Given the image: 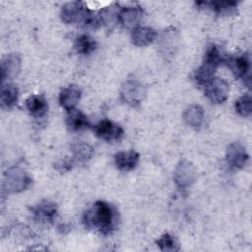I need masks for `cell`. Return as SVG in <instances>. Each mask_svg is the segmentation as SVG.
<instances>
[{"label": "cell", "mask_w": 252, "mask_h": 252, "mask_svg": "<svg viewBox=\"0 0 252 252\" xmlns=\"http://www.w3.org/2000/svg\"><path fill=\"white\" fill-rule=\"evenodd\" d=\"M204 118V109L199 104H190L183 112L184 122L192 128H199L203 124Z\"/></svg>", "instance_id": "18"}, {"label": "cell", "mask_w": 252, "mask_h": 252, "mask_svg": "<svg viewBox=\"0 0 252 252\" xmlns=\"http://www.w3.org/2000/svg\"><path fill=\"white\" fill-rule=\"evenodd\" d=\"M146 94V87L137 80L125 81L120 89L121 99L131 106L139 105L144 100Z\"/></svg>", "instance_id": "4"}, {"label": "cell", "mask_w": 252, "mask_h": 252, "mask_svg": "<svg viewBox=\"0 0 252 252\" xmlns=\"http://www.w3.org/2000/svg\"><path fill=\"white\" fill-rule=\"evenodd\" d=\"M224 63H226L233 76L238 79L244 78L250 69L249 57L246 54L226 57Z\"/></svg>", "instance_id": "14"}, {"label": "cell", "mask_w": 252, "mask_h": 252, "mask_svg": "<svg viewBox=\"0 0 252 252\" xmlns=\"http://www.w3.org/2000/svg\"><path fill=\"white\" fill-rule=\"evenodd\" d=\"M216 70V68L203 63L195 72L194 80L196 84L204 88L215 77Z\"/></svg>", "instance_id": "24"}, {"label": "cell", "mask_w": 252, "mask_h": 252, "mask_svg": "<svg viewBox=\"0 0 252 252\" xmlns=\"http://www.w3.org/2000/svg\"><path fill=\"white\" fill-rule=\"evenodd\" d=\"M173 178L175 184L179 188L183 189L189 187L191 184L194 183L196 179L195 166L186 159L181 160L174 170Z\"/></svg>", "instance_id": "7"}, {"label": "cell", "mask_w": 252, "mask_h": 252, "mask_svg": "<svg viewBox=\"0 0 252 252\" xmlns=\"http://www.w3.org/2000/svg\"><path fill=\"white\" fill-rule=\"evenodd\" d=\"M142 17L143 10L138 5L123 7L117 13V21L126 29H136Z\"/></svg>", "instance_id": "9"}, {"label": "cell", "mask_w": 252, "mask_h": 252, "mask_svg": "<svg viewBox=\"0 0 252 252\" xmlns=\"http://www.w3.org/2000/svg\"><path fill=\"white\" fill-rule=\"evenodd\" d=\"M21 70V59L17 54H7L1 60V81L15 78Z\"/></svg>", "instance_id": "13"}, {"label": "cell", "mask_w": 252, "mask_h": 252, "mask_svg": "<svg viewBox=\"0 0 252 252\" xmlns=\"http://www.w3.org/2000/svg\"><path fill=\"white\" fill-rule=\"evenodd\" d=\"M25 106L28 112L34 117H42L48 110L47 100L41 94L30 95L25 101Z\"/></svg>", "instance_id": "17"}, {"label": "cell", "mask_w": 252, "mask_h": 252, "mask_svg": "<svg viewBox=\"0 0 252 252\" xmlns=\"http://www.w3.org/2000/svg\"><path fill=\"white\" fill-rule=\"evenodd\" d=\"M66 125L68 129L73 132L83 131L91 127V123L88 117L82 111L76 108L67 111Z\"/></svg>", "instance_id": "16"}, {"label": "cell", "mask_w": 252, "mask_h": 252, "mask_svg": "<svg viewBox=\"0 0 252 252\" xmlns=\"http://www.w3.org/2000/svg\"><path fill=\"white\" fill-rule=\"evenodd\" d=\"M227 164L234 169H242L248 162L249 155L246 149L237 142L231 143L226 150L225 154Z\"/></svg>", "instance_id": "8"}, {"label": "cell", "mask_w": 252, "mask_h": 252, "mask_svg": "<svg viewBox=\"0 0 252 252\" xmlns=\"http://www.w3.org/2000/svg\"><path fill=\"white\" fill-rule=\"evenodd\" d=\"M93 130L96 137L107 143L118 142L124 135L123 128L108 119H103L99 121L93 127Z\"/></svg>", "instance_id": "5"}, {"label": "cell", "mask_w": 252, "mask_h": 252, "mask_svg": "<svg viewBox=\"0 0 252 252\" xmlns=\"http://www.w3.org/2000/svg\"><path fill=\"white\" fill-rule=\"evenodd\" d=\"M91 12L92 11L85 6V3L75 1L63 5L60 16L65 24H80L81 26H84Z\"/></svg>", "instance_id": "3"}, {"label": "cell", "mask_w": 252, "mask_h": 252, "mask_svg": "<svg viewBox=\"0 0 252 252\" xmlns=\"http://www.w3.org/2000/svg\"><path fill=\"white\" fill-rule=\"evenodd\" d=\"M140 156L136 151H121L114 155V164L117 169L127 172L135 169L139 163Z\"/></svg>", "instance_id": "11"}, {"label": "cell", "mask_w": 252, "mask_h": 252, "mask_svg": "<svg viewBox=\"0 0 252 252\" xmlns=\"http://www.w3.org/2000/svg\"><path fill=\"white\" fill-rule=\"evenodd\" d=\"M82 92L80 88L76 85H70L65 87L59 94L58 101L61 107H63L66 111L76 108L77 104L81 99Z\"/></svg>", "instance_id": "12"}, {"label": "cell", "mask_w": 252, "mask_h": 252, "mask_svg": "<svg viewBox=\"0 0 252 252\" xmlns=\"http://www.w3.org/2000/svg\"><path fill=\"white\" fill-rule=\"evenodd\" d=\"M71 152L73 155V158L79 161H87L92 158L94 154V148L85 142H75L71 145Z\"/></svg>", "instance_id": "21"}, {"label": "cell", "mask_w": 252, "mask_h": 252, "mask_svg": "<svg viewBox=\"0 0 252 252\" xmlns=\"http://www.w3.org/2000/svg\"><path fill=\"white\" fill-rule=\"evenodd\" d=\"M55 167L60 171V172H66L72 168V162L68 159L60 160L58 163H56Z\"/></svg>", "instance_id": "27"}, {"label": "cell", "mask_w": 252, "mask_h": 252, "mask_svg": "<svg viewBox=\"0 0 252 252\" xmlns=\"http://www.w3.org/2000/svg\"><path fill=\"white\" fill-rule=\"evenodd\" d=\"M157 32L150 27L138 26L131 33L132 43L139 47H144L152 44L157 39Z\"/></svg>", "instance_id": "15"}, {"label": "cell", "mask_w": 252, "mask_h": 252, "mask_svg": "<svg viewBox=\"0 0 252 252\" xmlns=\"http://www.w3.org/2000/svg\"><path fill=\"white\" fill-rule=\"evenodd\" d=\"M157 245L161 251H167V252H173V251H178L180 249L179 244L175 237L166 232L163 233L158 240H157Z\"/></svg>", "instance_id": "25"}, {"label": "cell", "mask_w": 252, "mask_h": 252, "mask_svg": "<svg viewBox=\"0 0 252 252\" xmlns=\"http://www.w3.org/2000/svg\"><path fill=\"white\" fill-rule=\"evenodd\" d=\"M235 111L242 117H249L252 113V99L250 94L240 96L234 104Z\"/></svg>", "instance_id": "26"}, {"label": "cell", "mask_w": 252, "mask_h": 252, "mask_svg": "<svg viewBox=\"0 0 252 252\" xmlns=\"http://www.w3.org/2000/svg\"><path fill=\"white\" fill-rule=\"evenodd\" d=\"M205 95L213 103H222L229 94V85L223 79L214 77L205 87Z\"/></svg>", "instance_id": "6"}, {"label": "cell", "mask_w": 252, "mask_h": 252, "mask_svg": "<svg viewBox=\"0 0 252 252\" xmlns=\"http://www.w3.org/2000/svg\"><path fill=\"white\" fill-rule=\"evenodd\" d=\"M32 178L24 169L10 168L4 178V188L9 193H19L27 190L32 185Z\"/></svg>", "instance_id": "2"}, {"label": "cell", "mask_w": 252, "mask_h": 252, "mask_svg": "<svg viewBox=\"0 0 252 252\" xmlns=\"http://www.w3.org/2000/svg\"><path fill=\"white\" fill-rule=\"evenodd\" d=\"M19 98V91L18 89L10 84L3 85L0 93V101L1 106L5 109L13 108L18 101Z\"/></svg>", "instance_id": "20"}, {"label": "cell", "mask_w": 252, "mask_h": 252, "mask_svg": "<svg viewBox=\"0 0 252 252\" xmlns=\"http://www.w3.org/2000/svg\"><path fill=\"white\" fill-rule=\"evenodd\" d=\"M96 41L89 34H81L77 36L74 47L77 53L82 55H89L96 49Z\"/></svg>", "instance_id": "23"}, {"label": "cell", "mask_w": 252, "mask_h": 252, "mask_svg": "<svg viewBox=\"0 0 252 252\" xmlns=\"http://www.w3.org/2000/svg\"><path fill=\"white\" fill-rule=\"evenodd\" d=\"M32 213L36 220L42 223L52 222L58 215V208L55 203L43 200L32 208Z\"/></svg>", "instance_id": "10"}, {"label": "cell", "mask_w": 252, "mask_h": 252, "mask_svg": "<svg viewBox=\"0 0 252 252\" xmlns=\"http://www.w3.org/2000/svg\"><path fill=\"white\" fill-rule=\"evenodd\" d=\"M236 1H216V2H197L200 8H210L218 15H231L235 13L237 8Z\"/></svg>", "instance_id": "19"}, {"label": "cell", "mask_w": 252, "mask_h": 252, "mask_svg": "<svg viewBox=\"0 0 252 252\" xmlns=\"http://www.w3.org/2000/svg\"><path fill=\"white\" fill-rule=\"evenodd\" d=\"M225 58L218 45L210 44L206 49L203 63L217 69L220 64L225 62Z\"/></svg>", "instance_id": "22"}, {"label": "cell", "mask_w": 252, "mask_h": 252, "mask_svg": "<svg viewBox=\"0 0 252 252\" xmlns=\"http://www.w3.org/2000/svg\"><path fill=\"white\" fill-rule=\"evenodd\" d=\"M118 212L107 202L96 201L83 217V222L87 228L95 229L103 235L111 234L118 225Z\"/></svg>", "instance_id": "1"}]
</instances>
